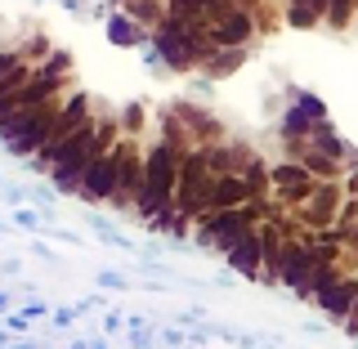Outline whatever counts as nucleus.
<instances>
[{
	"mask_svg": "<svg viewBox=\"0 0 358 349\" xmlns=\"http://www.w3.org/2000/svg\"><path fill=\"white\" fill-rule=\"evenodd\" d=\"M287 22L291 27H313V22H322L313 9H305V5H287Z\"/></svg>",
	"mask_w": 358,
	"mask_h": 349,
	"instance_id": "obj_19",
	"label": "nucleus"
},
{
	"mask_svg": "<svg viewBox=\"0 0 358 349\" xmlns=\"http://www.w3.org/2000/svg\"><path fill=\"white\" fill-rule=\"evenodd\" d=\"M313 264H318V255H313V242H287L282 269H278V283H287L291 291H300V283L309 278Z\"/></svg>",
	"mask_w": 358,
	"mask_h": 349,
	"instance_id": "obj_6",
	"label": "nucleus"
},
{
	"mask_svg": "<svg viewBox=\"0 0 358 349\" xmlns=\"http://www.w3.org/2000/svg\"><path fill=\"white\" fill-rule=\"evenodd\" d=\"M27 54H31V59H41V54H50V45H45V41L36 36V41H31V45H27Z\"/></svg>",
	"mask_w": 358,
	"mask_h": 349,
	"instance_id": "obj_22",
	"label": "nucleus"
},
{
	"mask_svg": "<svg viewBox=\"0 0 358 349\" xmlns=\"http://www.w3.org/2000/svg\"><path fill=\"white\" fill-rule=\"evenodd\" d=\"M108 36L117 41V45H143V36H134V27H130L126 18H112L108 22Z\"/></svg>",
	"mask_w": 358,
	"mask_h": 349,
	"instance_id": "obj_16",
	"label": "nucleus"
},
{
	"mask_svg": "<svg viewBox=\"0 0 358 349\" xmlns=\"http://www.w3.org/2000/svg\"><path fill=\"white\" fill-rule=\"evenodd\" d=\"M72 318H76V309H59V313H54V322H59V327H67Z\"/></svg>",
	"mask_w": 358,
	"mask_h": 349,
	"instance_id": "obj_23",
	"label": "nucleus"
},
{
	"mask_svg": "<svg viewBox=\"0 0 358 349\" xmlns=\"http://www.w3.org/2000/svg\"><path fill=\"white\" fill-rule=\"evenodd\" d=\"M229 264L238 269L242 278H260V264H264V246H260V233H246V238L229 251Z\"/></svg>",
	"mask_w": 358,
	"mask_h": 349,
	"instance_id": "obj_9",
	"label": "nucleus"
},
{
	"mask_svg": "<svg viewBox=\"0 0 358 349\" xmlns=\"http://www.w3.org/2000/svg\"><path fill=\"white\" fill-rule=\"evenodd\" d=\"M121 143H126V162H121V184H117V193H112V197L126 206L130 193H139V184H143V166H139V157H134V143L130 139H121Z\"/></svg>",
	"mask_w": 358,
	"mask_h": 349,
	"instance_id": "obj_11",
	"label": "nucleus"
},
{
	"mask_svg": "<svg viewBox=\"0 0 358 349\" xmlns=\"http://www.w3.org/2000/svg\"><path fill=\"white\" fill-rule=\"evenodd\" d=\"M175 188H179V152L171 143H157L148 152V162H143V184L134 193L139 215L162 220V211H171V201H175Z\"/></svg>",
	"mask_w": 358,
	"mask_h": 349,
	"instance_id": "obj_3",
	"label": "nucleus"
},
{
	"mask_svg": "<svg viewBox=\"0 0 358 349\" xmlns=\"http://www.w3.org/2000/svg\"><path fill=\"white\" fill-rule=\"evenodd\" d=\"M63 108H67V99L59 90V94H50L45 104L18 112V117H9V121H0V139H5V148L14 157H36L45 148V139H50L54 121L63 117Z\"/></svg>",
	"mask_w": 358,
	"mask_h": 349,
	"instance_id": "obj_2",
	"label": "nucleus"
},
{
	"mask_svg": "<svg viewBox=\"0 0 358 349\" xmlns=\"http://www.w3.org/2000/svg\"><path fill=\"white\" fill-rule=\"evenodd\" d=\"M305 166H278V171L273 175H268V179H273V184L278 188H282V193H291V188H305Z\"/></svg>",
	"mask_w": 358,
	"mask_h": 349,
	"instance_id": "obj_15",
	"label": "nucleus"
},
{
	"mask_svg": "<svg viewBox=\"0 0 358 349\" xmlns=\"http://www.w3.org/2000/svg\"><path fill=\"white\" fill-rule=\"evenodd\" d=\"M345 332H358V305H354V313L345 318Z\"/></svg>",
	"mask_w": 358,
	"mask_h": 349,
	"instance_id": "obj_24",
	"label": "nucleus"
},
{
	"mask_svg": "<svg viewBox=\"0 0 358 349\" xmlns=\"http://www.w3.org/2000/svg\"><path fill=\"white\" fill-rule=\"evenodd\" d=\"M354 5H358V0H327V22H331V27H345Z\"/></svg>",
	"mask_w": 358,
	"mask_h": 349,
	"instance_id": "obj_17",
	"label": "nucleus"
},
{
	"mask_svg": "<svg viewBox=\"0 0 358 349\" xmlns=\"http://www.w3.org/2000/svg\"><path fill=\"white\" fill-rule=\"evenodd\" d=\"M251 197V188L242 184V175H215L206 188V211H233Z\"/></svg>",
	"mask_w": 358,
	"mask_h": 349,
	"instance_id": "obj_8",
	"label": "nucleus"
},
{
	"mask_svg": "<svg viewBox=\"0 0 358 349\" xmlns=\"http://www.w3.org/2000/svg\"><path fill=\"white\" fill-rule=\"evenodd\" d=\"M0 184H5V175H0Z\"/></svg>",
	"mask_w": 358,
	"mask_h": 349,
	"instance_id": "obj_27",
	"label": "nucleus"
},
{
	"mask_svg": "<svg viewBox=\"0 0 358 349\" xmlns=\"http://www.w3.org/2000/svg\"><path fill=\"white\" fill-rule=\"evenodd\" d=\"M345 242H354V251H358V229H350V233H345Z\"/></svg>",
	"mask_w": 358,
	"mask_h": 349,
	"instance_id": "obj_25",
	"label": "nucleus"
},
{
	"mask_svg": "<svg viewBox=\"0 0 358 349\" xmlns=\"http://www.w3.org/2000/svg\"><path fill=\"white\" fill-rule=\"evenodd\" d=\"M246 31H255V27H251V14H238V9H233V14L224 18L215 31H210V41H215V45H242Z\"/></svg>",
	"mask_w": 358,
	"mask_h": 349,
	"instance_id": "obj_13",
	"label": "nucleus"
},
{
	"mask_svg": "<svg viewBox=\"0 0 358 349\" xmlns=\"http://www.w3.org/2000/svg\"><path fill=\"white\" fill-rule=\"evenodd\" d=\"M238 5H255V0H238Z\"/></svg>",
	"mask_w": 358,
	"mask_h": 349,
	"instance_id": "obj_26",
	"label": "nucleus"
},
{
	"mask_svg": "<svg viewBox=\"0 0 358 349\" xmlns=\"http://www.w3.org/2000/svg\"><path fill=\"white\" fill-rule=\"evenodd\" d=\"M238 63H242V50H233V54H224V59H220V63H215V59H210L206 67H210V76H229V72H233V67H238Z\"/></svg>",
	"mask_w": 358,
	"mask_h": 349,
	"instance_id": "obj_20",
	"label": "nucleus"
},
{
	"mask_svg": "<svg viewBox=\"0 0 358 349\" xmlns=\"http://www.w3.org/2000/svg\"><path fill=\"white\" fill-rule=\"evenodd\" d=\"M341 278H345V273H341L336 264H322V260H318V264L309 269V278L300 283V291H296V296H318V291H327L331 283H341Z\"/></svg>",
	"mask_w": 358,
	"mask_h": 349,
	"instance_id": "obj_14",
	"label": "nucleus"
},
{
	"mask_svg": "<svg viewBox=\"0 0 358 349\" xmlns=\"http://www.w3.org/2000/svg\"><path fill=\"white\" fill-rule=\"evenodd\" d=\"M260 246H264V283L273 287V283H278V269H282V251H287L282 229H278V224L260 229Z\"/></svg>",
	"mask_w": 358,
	"mask_h": 349,
	"instance_id": "obj_10",
	"label": "nucleus"
},
{
	"mask_svg": "<svg viewBox=\"0 0 358 349\" xmlns=\"http://www.w3.org/2000/svg\"><path fill=\"white\" fill-rule=\"evenodd\" d=\"M112 139H117V121H85L81 130H76V139L63 148V157L50 166V179L59 193H81V179L90 171V162H94L99 152L112 148Z\"/></svg>",
	"mask_w": 358,
	"mask_h": 349,
	"instance_id": "obj_1",
	"label": "nucleus"
},
{
	"mask_svg": "<svg viewBox=\"0 0 358 349\" xmlns=\"http://www.w3.org/2000/svg\"><path fill=\"white\" fill-rule=\"evenodd\" d=\"M287 5H305V9H313L318 18H327V0H287Z\"/></svg>",
	"mask_w": 358,
	"mask_h": 349,
	"instance_id": "obj_21",
	"label": "nucleus"
},
{
	"mask_svg": "<svg viewBox=\"0 0 358 349\" xmlns=\"http://www.w3.org/2000/svg\"><path fill=\"white\" fill-rule=\"evenodd\" d=\"M264 179H268V171H264L260 162H251V166H246V171H242V184L251 188V197H255V193H260V188H264Z\"/></svg>",
	"mask_w": 358,
	"mask_h": 349,
	"instance_id": "obj_18",
	"label": "nucleus"
},
{
	"mask_svg": "<svg viewBox=\"0 0 358 349\" xmlns=\"http://www.w3.org/2000/svg\"><path fill=\"white\" fill-rule=\"evenodd\" d=\"M121 162H126V143H112L108 152H99L90 162V171L81 179V197L85 201H108L121 184Z\"/></svg>",
	"mask_w": 358,
	"mask_h": 349,
	"instance_id": "obj_5",
	"label": "nucleus"
},
{
	"mask_svg": "<svg viewBox=\"0 0 358 349\" xmlns=\"http://www.w3.org/2000/svg\"><path fill=\"white\" fill-rule=\"evenodd\" d=\"M318 309L327 313V318H336V322H345L354 313V305H358V278H341V283H331L327 291H318Z\"/></svg>",
	"mask_w": 358,
	"mask_h": 349,
	"instance_id": "obj_7",
	"label": "nucleus"
},
{
	"mask_svg": "<svg viewBox=\"0 0 358 349\" xmlns=\"http://www.w3.org/2000/svg\"><path fill=\"white\" fill-rule=\"evenodd\" d=\"M85 121H90V94H72V99H67V108H63V117L54 121V130H50V139H45V148L31 157V162H36V166H54V162L63 157V148L76 139V130H81Z\"/></svg>",
	"mask_w": 358,
	"mask_h": 349,
	"instance_id": "obj_4",
	"label": "nucleus"
},
{
	"mask_svg": "<svg viewBox=\"0 0 358 349\" xmlns=\"http://www.w3.org/2000/svg\"><path fill=\"white\" fill-rule=\"evenodd\" d=\"M336 201H341V193H336V184H322V188H313V197H309V224H327L336 220Z\"/></svg>",
	"mask_w": 358,
	"mask_h": 349,
	"instance_id": "obj_12",
	"label": "nucleus"
}]
</instances>
